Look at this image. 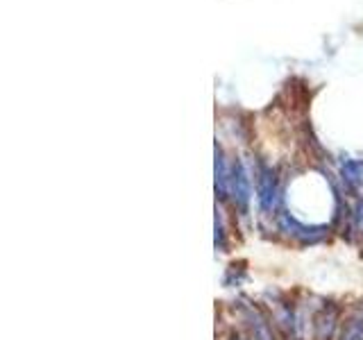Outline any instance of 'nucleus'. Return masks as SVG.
<instances>
[{
	"instance_id": "obj_11",
	"label": "nucleus",
	"mask_w": 363,
	"mask_h": 340,
	"mask_svg": "<svg viewBox=\"0 0 363 340\" xmlns=\"http://www.w3.org/2000/svg\"><path fill=\"white\" fill-rule=\"evenodd\" d=\"M230 340H243V338H238V336H232Z\"/></svg>"
},
{
	"instance_id": "obj_1",
	"label": "nucleus",
	"mask_w": 363,
	"mask_h": 340,
	"mask_svg": "<svg viewBox=\"0 0 363 340\" xmlns=\"http://www.w3.org/2000/svg\"><path fill=\"white\" fill-rule=\"evenodd\" d=\"M257 200H259V209L264 213H272L277 209V202H279L277 175H275V170L266 164H259L257 168Z\"/></svg>"
},
{
	"instance_id": "obj_3",
	"label": "nucleus",
	"mask_w": 363,
	"mask_h": 340,
	"mask_svg": "<svg viewBox=\"0 0 363 340\" xmlns=\"http://www.w3.org/2000/svg\"><path fill=\"white\" fill-rule=\"evenodd\" d=\"M279 227H281V232H286L289 236L298 238V241H302V243H315V241H320L323 234H325V227L302 225V222L295 220L291 213L279 215Z\"/></svg>"
},
{
	"instance_id": "obj_8",
	"label": "nucleus",
	"mask_w": 363,
	"mask_h": 340,
	"mask_svg": "<svg viewBox=\"0 0 363 340\" xmlns=\"http://www.w3.org/2000/svg\"><path fill=\"white\" fill-rule=\"evenodd\" d=\"M250 327H252L255 340H272V334L268 329V322L259 313H250Z\"/></svg>"
},
{
	"instance_id": "obj_6",
	"label": "nucleus",
	"mask_w": 363,
	"mask_h": 340,
	"mask_svg": "<svg viewBox=\"0 0 363 340\" xmlns=\"http://www.w3.org/2000/svg\"><path fill=\"white\" fill-rule=\"evenodd\" d=\"M340 175H343L345 184L352 188V191H359L363 186V162L361 159H347L340 166Z\"/></svg>"
},
{
	"instance_id": "obj_10",
	"label": "nucleus",
	"mask_w": 363,
	"mask_h": 340,
	"mask_svg": "<svg viewBox=\"0 0 363 340\" xmlns=\"http://www.w3.org/2000/svg\"><path fill=\"white\" fill-rule=\"evenodd\" d=\"M354 230L359 232V236H363V202H359V207L354 211Z\"/></svg>"
},
{
	"instance_id": "obj_4",
	"label": "nucleus",
	"mask_w": 363,
	"mask_h": 340,
	"mask_svg": "<svg viewBox=\"0 0 363 340\" xmlns=\"http://www.w3.org/2000/svg\"><path fill=\"white\" fill-rule=\"evenodd\" d=\"M338 322V309L334 304H325L313 315V340H332Z\"/></svg>"
},
{
	"instance_id": "obj_7",
	"label": "nucleus",
	"mask_w": 363,
	"mask_h": 340,
	"mask_svg": "<svg viewBox=\"0 0 363 340\" xmlns=\"http://www.w3.org/2000/svg\"><path fill=\"white\" fill-rule=\"evenodd\" d=\"M340 340H363V313L354 315L352 320L345 324Z\"/></svg>"
},
{
	"instance_id": "obj_2",
	"label": "nucleus",
	"mask_w": 363,
	"mask_h": 340,
	"mask_svg": "<svg viewBox=\"0 0 363 340\" xmlns=\"http://www.w3.org/2000/svg\"><path fill=\"white\" fill-rule=\"evenodd\" d=\"M230 196L234 200V207L241 213H247L250 198H252V186H250L247 170L241 159H236L230 168Z\"/></svg>"
},
{
	"instance_id": "obj_9",
	"label": "nucleus",
	"mask_w": 363,
	"mask_h": 340,
	"mask_svg": "<svg viewBox=\"0 0 363 340\" xmlns=\"http://www.w3.org/2000/svg\"><path fill=\"white\" fill-rule=\"evenodd\" d=\"M216 247H225V232H223V222L220 218L216 215Z\"/></svg>"
},
{
	"instance_id": "obj_5",
	"label": "nucleus",
	"mask_w": 363,
	"mask_h": 340,
	"mask_svg": "<svg viewBox=\"0 0 363 340\" xmlns=\"http://www.w3.org/2000/svg\"><path fill=\"white\" fill-rule=\"evenodd\" d=\"M213 173H216V198L225 200L230 196V168L225 162L223 147L216 143V162H213Z\"/></svg>"
}]
</instances>
